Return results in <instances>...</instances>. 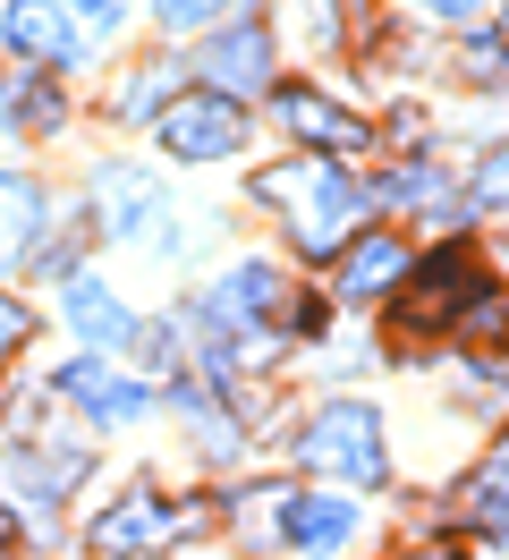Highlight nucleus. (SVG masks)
<instances>
[{
  "instance_id": "23",
  "label": "nucleus",
  "mask_w": 509,
  "mask_h": 560,
  "mask_svg": "<svg viewBox=\"0 0 509 560\" xmlns=\"http://www.w3.org/2000/svg\"><path fill=\"white\" fill-rule=\"evenodd\" d=\"M433 18H484V0H425Z\"/></svg>"
},
{
  "instance_id": "14",
  "label": "nucleus",
  "mask_w": 509,
  "mask_h": 560,
  "mask_svg": "<svg viewBox=\"0 0 509 560\" xmlns=\"http://www.w3.org/2000/svg\"><path fill=\"white\" fill-rule=\"evenodd\" d=\"M467 518L484 526V535H509V433L493 442V458L475 467V485H467Z\"/></svg>"
},
{
  "instance_id": "18",
  "label": "nucleus",
  "mask_w": 509,
  "mask_h": 560,
  "mask_svg": "<svg viewBox=\"0 0 509 560\" xmlns=\"http://www.w3.org/2000/svg\"><path fill=\"white\" fill-rule=\"evenodd\" d=\"M68 18H77V35L102 43L111 26H119V0H68Z\"/></svg>"
},
{
  "instance_id": "5",
  "label": "nucleus",
  "mask_w": 509,
  "mask_h": 560,
  "mask_svg": "<svg viewBox=\"0 0 509 560\" xmlns=\"http://www.w3.org/2000/svg\"><path fill=\"white\" fill-rule=\"evenodd\" d=\"M0 43L18 51V60H51V69H77L94 43L77 35V18H68V0H0Z\"/></svg>"
},
{
  "instance_id": "16",
  "label": "nucleus",
  "mask_w": 509,
  "mask_h": 560,
  "mask_svg": "<svg viewBox=\"0 0 509 560\" xmlns=\"http://www.w3.org/2000/svg\"><path fill=\"white\" fill-rule=\"evenodd\" d=\"M467 205H509V144H493L467 178Z\"/></svg>"
},
{
  "instance_id": "6",
  "label": "nucleus",
  "mask_w": 509,
  "mask_h": 560,
  "mask_svg": "<svg viewBox=\"0 0 509 560\" xmlns=\"http://www.w3.org/2000/svg\"><path fill=\"white\" fill-rule=\"evenodd\" d=\"M204 510H170L162 492H128V501H119V510H102V526H94V544L111 560H136V552H162L170 535H178V526H196Z\"/></svg>"
},
{
  "instance_id": "4",
  "label": "nucleus",
  "mask_w": 509,
  "mask_h": 560,
  "mask_svg": "<svg viewBox=\"0 0 509 560\" xmlns=\"http://www.w3.org/2000/svg\"><path fill=\"white\" fill-rule=\"evenodd\" d=\"M153 137L178 153V162H221V153H238V137H246V119H238L230 94H212V85H196V94H170L162 110H153Z\"/></svg>"
},
{
  "instance_id": "9",
  "label": "nucleus",
  "mask_w": 509,
  "mask_h": 560,
  "mask_svg": "<svg viewBox=\"0 0 509 560\" xmlns=\"http://www.w3.org/2000/svg\"><path fill=\"white\" fill-rule=\"evenodd\" d=\"M60 399H77V408L102 417V424H119V417L144 408V383L119 374V365H102V357H77V365H60Z\"/></svg>"
},
{
  "instance_id": "21",
  "label": "nucleus",
  "mask_w": 509,
  "mask_h": 560,
  "mask_svg": "<svg viewBox=\"0 0 509 560\" xmlns=\"http://www.w3.org/2000/svg\"><path fill=\"white\" fill-rule=\"evenodd\" d=\"M467 77L475 85H501V43H467Z\"/></svg>"
},
{
  "instance_id": "11",
  "label": "nucleus",
  "mask_w": 509,
  "mask_h": 560,
  "mask_svg": "<svg viewBox=\"0 0 509 560\" xmlns=\"http://www.w3.org/2000/svg\"><path fill=\"white\" fill-rule=\"evenodd\" d=\"M68 323H77V331H85L94 349H119V340H136L128 306H119V298H111L94 272H77V280H68Z\"/></svg>"
},
{
  "instance_id": "12",
  "label": "nucleus",
  "mask_w": 509,
  "mask_h": 560,
  "mask_svg": "<svg viewBox=\"0 0 509 560\" xmlns=\"http://www.w3.org/2000/svg\"><path fill=\"white\" fill-rule=\"evenodd\" d=\"M357 535V510L339 501V492H305V501H289V544L298 552H339Z\"/></svg>"
},
{
  "instance_id": "20",
  "label": "nucleus",
  "mask_w": 509,
  "mask_h": 560,
  "mask_svg": "<svg viewBox=\"0 0 509 560\" xmlns=\"http://www.w3.org/2000/svg\"><path fill=\"white\" fill-rule=\"evenodd\" d=\"M26 331H34V315L18 306V298H0V365H9V357L26 349Z\"/></svg>"
},
{
  "instance_id": "19",
  "label": "nucleus",
  "mask_w": 509,
  "mask_h": 560,
  "mask_svg": "<svg viewBox=\"0 0 509 560\" xmlns=\"http://www.w3.org/2000/svg\"><path fill=\"white\" fill-rule=\"evenodd\" d=\"M0 110H9L18 128H43V119H51V110H60V103H51L43 85H18V94H9V103H0Z\"/></svg>"
},
{
  "instance_id": "1",
  "label": "nucleus",
  "mask_w": 509,
  "mask_h": 560,
  "mask_svg": "<svg viewBox=\"0 0 509 560\" xmlns=\"http://www.w3.org/2000/svg\"><path fill=\"white\" fill-rule=\"evenodd\" d=\"M255 196H264V205H280V221H289L298 255H339V246L357 238L366 205H373V196L339 171V162H280V171L255 178Z\"/></svg>"
},
{
  "instance_id": "13",
  "label": "nucleus",
  "mask_w": 509,
  "mask_h": 560,
  "mask_svg": "<svg viewBox=\"0 0 509 560\" xmlns=\"http://www.w3.org/2000/svg\"><path fill=\"white\" fill-rule=\"evenodd\" d=\"M280 298H289V289H280L271 264H238V272L212 289V315H255V323H271V315H280Z\"/></svg>"
},
{
  "instance_id": "10",
  "label": "nucleus",
  "mask_w": 509,
  "mask_h": 560,
  "mask_svg": "<svg viewBox=\"0 0 509 560\" xmlns=\"http://www.w3.org/2000/svg\"><path fill=\"white\" fill-rule=\"evenodd\" d=\"M407 272V238L400 230H366V238L339 246V298H382Z\"/></svg>"
},
{
  "instance_id": "2",
  "label": "nucleus",
  "mask_w": 509,
  "mask_h": 560,
  "mask_svg": "<svg viewBox=\"0 0 509 560\" xmlns=\"http://www.w3.org/2000/svg\"><path fill=\"white\" fill-rule=\"evenodd\" d=\"M484 298V264H475L467 246H441V255H425V272H416V289L400 298V315H391V340H433L441 323H459Z\"/></svg>"
},
{
  "instance_id": "3",
  "label": "nucleus",
  "mask_w": 509,
  "mask_h": 560,
  "mask_svg": "<svg viewBox=\"0 0 509 560\" xmlns=\"http://www.w3.org/2000/svg\"><path fill=\"white\" fill-rule=\"evenodd\" d=\"M305 467H314V476H339V485H382V476H391V458H382V417L357 408V399L323 408V417L305 424Z\"/></svg>"
},
{
  "instance_id": "15",
  "label": "nucleus",
  "mask_w": 509,
  "mask_h": 560,
  "mask_svg": "<svg viewBox=\"0 0 509 560\" xmlns=\"http://www.w3.org/2000/svg\"><path fill=\"white\" fill-rule=\"evenodd\" d=\"M441 196H450V178L425 171V162H416V171H391V178H382V205H407V212L441 205Z\"/></svg>"
},
{
  "instance_id": "7",
  "label": "nucleus",
  "mask_w": 509,
  "mask_h": 560,
  "mask_svg": "<svg viewBox=\"0 0 509 560\" xmlns=\"http://www.w3.org/2000/svg\"><path fill=\"white\" fill-rule=\"evenodd\" d=\"M271 110H280V128H289V137H305L314 153H357V144H373L366 119H357V110H339L332 94H314V85H280V94H271Z\"/></svg>"
},
{
  "instance_id": "22",
  "label": "nucleus",
  "mask_w": 509,
  "mask_h": 560,
  "mask_svg": "<svg viewBox=\"0 0 509 560\" xmlns=\"http://www.w3.org/2000/svg\"><path fill=\"white\" fill-rule=\"evenodd\" d=\"M391 560H459V544H407V552H391Z\"/></svg>"
},
{
  "instance_id": "25",
  "label": "nucleus",
  "mask_w": 509,
  "mask_h": 560,
  "mask_svg": "<svg viewBox=\"0 0 509 560\" xmlns=\"http://www.w3.org/2000/svg\"><path fill=\"white\" fill-rule=\"evenodd\" d=\"M9 246H18V230H9V221H0V255H9Z\"/></svg>"
},
{
  "instance_id": "24",
  "label": "nucleus",
  "mask_w": 509,
  "mask_h": 560,
  "mask_svg": "<svg viewBox=\"0 0 509 560\" xmlns=\"http://www.w3.org/2000/svg\"><path fill=\"white\" fill-rule=\"evenodd\" d=\"M9 544H18V518H9V501H0V552H9Z\"/></svg>"
},
{
  "instance_id": "8",
  "label": "nucleus",
  "mask_w": 509,
  "mask_h": 560,
  "mask_svg": "<svg viewBox=\"0 0 509 560\" xmlns=\"http://www.w3.org/2000/svg\"><path fill=\"white\" fill-rule=\"evenodd\" d=\"M196 69L212 94H264L271 85V35L264 26H230V35H212L196 51Z\"/></svg>"
},
{
  "instance_id": "17",
  "label": "nucleus",
  "mask_w": 509,
  "mask_h": 560,
  "mask_svg": "<svg viewBox=\"0 0 509 560\" xmlns=\"http://www.w3.org/2000/svg\"><path fill=\"white\" fill-rule=\"evenodd\" d=\"M221 9H230V0H153V18H162V26H178V35H187V26H212Z\"/></svg>"
}]
</instances>
